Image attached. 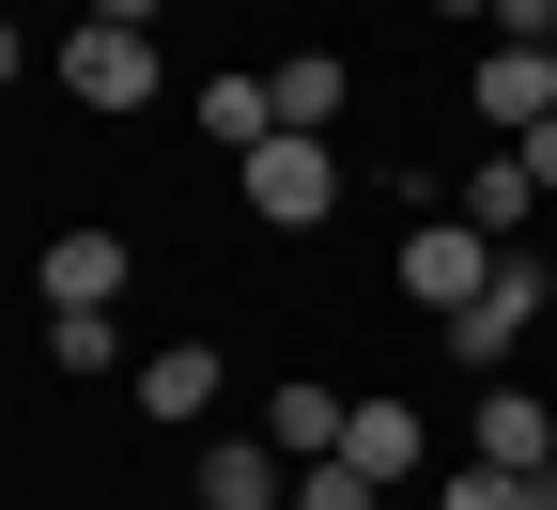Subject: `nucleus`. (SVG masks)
Listing matches in <instances>:
<instances>
[{"instance_id": "nucleus-1", "label": "nucleus", "mask_w": 557, "mask_h": 510, "mask_svg": "<svg viewBox=\"0 0 557 510\" xmlns=\"http://www.w3.org/2000/svg\"><path fill=\"white\" fill-rule=\"evenodd\" d=\"M496 263H511V248L480 233V216H403V310H434V325H449V310L496 295Z\"/></svg>"}, {"instance_id": "nucleus-2", "label": "nucleus", "mask_w": 557, "mask_h": 510, "mask_svg": "<svg viewBox=\"0 0 557 510\" xmlns=\"http://www.w3.org/2000/svg\"><path fill=\"white\" fill-rule=\"evenodd\" d=\"M233 186H248L263 233H325V216H341V139H295V124H278L263 156H233Z\"/></svg>"}, {"instance_id": "nucleus-3", "label": "nucleus", "mask_w": 557, "mask_h": 510, "mask_svg": "<svg viewBox=\"0 0 557 510\" xmlns=\"http://www.w3.org/2000/svg\"><path fill=\"white\" fill-rule=\"evenodd\" d=\"M542 310H557V263H542V248H511V263H496V295H480V310H449L434 340H449V372H511Z\"/></svg>"}, {"instance_id": "nucleus-4", "label": "nucleus", "mask_w": 557, "mask_h": 510, "mask_svg": "<svg viewBox=\"0 0 557 510\" xmlns=\"http://www.w3.org/2000/svg\"><path fill=\"white\" fill-rule=\"evenodd\" d=\"M62 94H78V109H156V32L78 16V32H62Z\"/></svg>"}, {"instance_id": "nucleus-5", "label": "nucleus", "mask_w": 557, "mask_h": 510, "mask_svg": "<svg viewBox=\"0 0 557 510\" xmlns=\"http://www.w3.org/2000/svg\"><path fill=\"white\" fill-rule=\"evenodd\" d=\"M186 510H295V449H278V433H201Z\"/></svg>"}, {"instance_id": "nucleus-6", "label": "nucleus", "mask_w": 557, "mask_h": 510, "mask_svg": "<svg viewBox=\"0 0 557 510\" xmlns=\"http://www.w3.org/2000/svg\"><path fill=\"white\" fill-rule=\"evenodd\" d=\"M124 278H139V248H124V233H94V216L32 248V295H47V310H124Z\"/></svg>"}, {"instance_id": "nucleus-7", "label": "nucleus", "mask_w": 557, "mask_h": 510, "mask_svg": "<svg viewBox=\"0 0 557 510\" xmlns=\"http://www.w3.org/2000/svg\"><path fill=\"white\" fill-rule=\"evenodd\" d=\"M124 387H139V418H156V433H201L233 372H218V340H156V356H139Z\"/></svg>"}, {"instance_id": "nucleus-8", "label": "nucleus", "mask_w": 557, "mask_h": 510, "mask_svg": "<svg viewBox=\"0 0 557 510\" xmlns=\"http://www.w3.org/2000/svg\"><path fill=\"white\" fill-rule=\"evenodd\" d=\"M465 109L496 124V139H527V124H557V62H542V47H480V78H465Z\"/></svg>"}, {"instance_id": "nucleus-9", "label": "nucleus", "mask_w": 557, "mask_h": 510, "mask_svg": "<svg viewBox=\"0 0 557 510\" xmlns=\"http://www.w3.org/2000/svg\"><path fill=\"white\" fill-rule=\"evenodd\" d=\"M263 94H278V124H295V139H325L341 109H357V62H341V47H278Z\"/></svg>"}, {"instance_id": "nucleus-10", "label": "nucleus", "mask_w": 557, "mask_h": 510, "mask_svg": "<svg viewBox=\"0 0 557 510\" xmlns=\"http://www.w3.org/2000/svg\"><path fill=\"white\" fill-rule=\"evenodd\" d=\"M341 464H372L387 495H403V480H434V433H418V402H387V387H372V402H357V433H341Z\"/></svg>"}, {"instance_id": "nucleus-11", "label": "nucleus", "mask_w": 557, "mask_h": 510, "mask_svg": "<svg viewBox=\"0 0 557 510\" xmlns=\"http://www.w3.org/2000/svg\"><path fill=\"white\" fill-rule=\"evenodd\" d=\"M465 464H511V480H542L557 464V418H542V387H480V449Z\"/></svg>"}, {"instance_id": "nucleus-12", "label": "nucleus", "mask_w": 557, "mask_h": 510, "mask_svg": "<svg viewBox=\"0 0 557 510\" xmlns=\"http://www.w3.org/2000/svg\"><path fill=\"white\" fill-rule=\"evenodd\" d=\"M449 216H480V233H496V248H542V186H527V156H480Z\"/></svg>"}, {"instance_id": "nucleus-13", "label": "nucleus", "mask_w": 557, "mask_h": 510, "mask_svg": "<svg viewBox=\"0 0 557 510\" xmlns=\"http://www.w3.org/2000/svg\"><path fill=\"white\" fill-rule=\"evenodd\" d=\"M263 433H278L295 464H341V433H357V402H341V387H263Z\"/></svg>"}, {"instance_id": "nucleus-14", "label": "nucleus", "mask_w": 557, "mask_h": 510, "mask_svg": "<svg viewBox=\"0 0 557 510\" xmlns=\"http://www.w3.org/2000/svg\"><path fill=\"white\" fill-rule=\"evenodd\" d=\"M47 372H139V356H124V310H47Z\"/></svg>"}, {"instance_id": "nucleus-15", "label": "nucleus", "mask_w": 557, "mask_h": 510, "mask_svg": "<svg viewBox=\"0 0 557 510\" xmlns=\"http://www.w3.org/2000/svg\"><path fill=\"white\" fill-rule=\"evenodd\" d=\"M201 139L263 156V139H278V94H263V78H201Z\"/></svg>"}, {"instance_id": "nucleus-16", "label": "nucleus", "mask_w": 557, "mask_h": 510, "mask_svg": "<svg viewBox=\"0 0 557 510\" xmlns=\"http://www.w3.org/2000/svg\"><path fill=\"white\" fill-rule=\"evenodd\" d=\"M295 510H387L372 464H295Z\"/></svg>"}, {"instance_id": "nucleus-17", "label": "nucleus", "mask_w": 557, "mask_h": 510, "mask_svg": "<svg viewBox=\"0 0 557 510\" xmlns=\"http://www.w3.org/2000/svg\"><path fill=\"white\" fill-rule=\"evenodd\" d=\"M434 510H527V480H511V464H449V480H434Z\"/></svg>"}, {"instance_id": "nucleus-18", "label": "nucleus", "mask_w": 557, "mask_h": 510, "mask_svg": "<svg viewBox=\"0 0 557 510\" xmlns=\"http://www.w3.org/2000/svg\"><path fill=\"white\" fill-rule=\"evenodd\" d=\"M511 156H527V186L557 201V124H527V139H511Z\"/></svg>"}, {"instance_id": "nucleus-19", "label": "nucleus", "mask_w": 557, "mask_h": 510, "mask_svg": "<svg viewBox=\"0 0 557 510\" xmlns=\"http://www.w3.org/2000/svg\"><path fill=\"white\" fill-rule=\"evenodd\" d=\"M94 16H124V32H171V0H94Z\"/></svg>"}, {"instance_id": "nucleus-20", "label": "nucleus", "mask_w": 557, "mask_h": 510, "mask_svg": "<svg viewBox=\"0 0 557 510\" xmlns=\"http://www.w3.org/2000/svg\"><path fill=\"white\" fill-rule=\"evenodd\" d=\"M418 16H496V0H418Z\"/></svg>"}]
</instances>
